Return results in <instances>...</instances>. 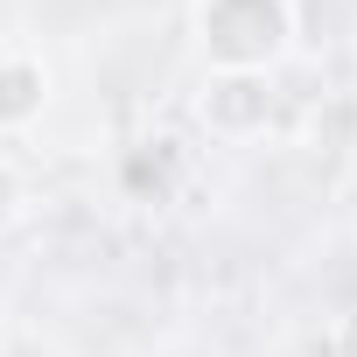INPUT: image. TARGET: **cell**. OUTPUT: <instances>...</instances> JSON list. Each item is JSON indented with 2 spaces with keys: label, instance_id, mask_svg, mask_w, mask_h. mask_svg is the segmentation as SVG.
Masks as SVG:
<instances>
[{
  "label": "cell",
  "instance_id": "cell-1",
  "mask_svg": "<svg viewBox=\"0 0 357 357\" xmlns=\"http://www.w3.org/2000/svg\"><path fill=\"white\" fill-rule=\"evenodd\" d=\"M294 36L287 0H197V50L211 70H266Z\"/></svg>",
  "mask_w": 357,
  "mask_h": 357
},
{
  "label": "cell",
  "instance_id": "cell-2",
  "mask_svg": "<svg viewBox=\"0 0 357 357\" xmlns=\"http://www.w3.org/2000/svg\"><path fill=\"white\" fill-rule=\"evenodd\" d=\"M197 119L218 140H259L273 126V84L266 70H211L197 91Z\"/></svg>",
  "mask_w": 357,
  "mask_h": 357
},
{
  "label": "cell",
  "instance_id": "cell-3",
  "mask_svg": "<svg viewBox=\"0 0 357 357\" xmlns=\"http://www.w3.org/2000/svg\"><path fill=\"white\" fill-rule=\"evenodd\" d=\"M50 98V77L36 56H0V126H29Z\"/></svg>",
  "mask_w": 357,
  "mask_h": 357
},
{
  "label": "cell",
  "instance_id": "cell-4",
  "mask_svg": "<svg viewBox=\"0 0 357 357\" xmlns=\"http://www.w3.org/2000/svg\"><path fill=\"white\" fill-rule=\"evenodd\" d=\"M315 357H357V308H343V315H329V322H322Z\"/></svg>",
  "mask_w": 357,
  "mask_h": 357
},
{
  "label": "cell",
  "instance_id": "cell-5",
  "mask_svg": "<svg viewBox=\"0 0 357 357\" xmlns=\"http://www.w3.org/2000/svg\"><path fill=\"white\" fill-rule=\"evenodd\" d=\"M168 168H175V147H168V140H147V147L126 161V183H168Z\"/></svg>",
  "mask_w": 357,
  "mask_h": 357
},
{
  "label": "cell",
  "instance_id": "cell-6",
  "mask_svg": "<svg viewBox=\"0 0 357 357\" xmlns=\"http://www.w3.org/2000/svg\"><path fill=\"white\" fill-rule=\"evenodd\" d=\"M15 218H22V175H15V161H0V231Z\"/></svg>",
  "mask_w": 357,
  "mask_h": 357
}]
</instances>
